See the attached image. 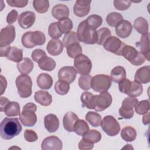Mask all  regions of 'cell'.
<instances>
[{"label": "cell", "mask_w": 150, "mask_h": 150, "mask_svg": "<svg viewBox=\"0 0 150 150\" xmlns=\"http://www.w3.org/2000/svg\"><path fill=\"white\" fill-rule=\"evenodd\" d=\"M22 131V126L16 118L5 117L0 124L1 137L6 140L18 135Z\"/></svg>", "instance_id": "6da1fadb"}, {"label": "cell", "mask_w": 150, "mask_h": 150, "mask_svg": "<svg viewBox=\"0 0 150 150\" xmlns=\"http://www.w3.org/2000/svg\"><path fill=\"white\" fill-rule=\"evenodd\" d=\"M77 35L79 40L88 45H93L97 43V31L90 28L86 23V20L81 22L77 28Z\"/></svg>", "instance_id": "7a4b0ae2"}, {"label": "cell", "mask_w": 150, "mask_h": 150, "mask_svg": "<svg viewBox=\"0 0 150 150\" xmlns=\"http://www.w3.org/2000/svg\"><path fill=\"white\" fill-rule=\"evenodd\" d=\"M22 45L28 49H31L35 46H40L46 42L45 34L39 30L29 31L25 32L22 36Z\"/></svg>", "instance_id": "3957f363"}, {"label": "cell", "mask_w": 150, "mask_h": 150, "mask_svg": "<svg viewBox=\"0 0 150 150\" xmlns=\"http://www.w3.org/2000/svg\"><path fill=\"white\" fill-rule=\"evenodd\" d=\"M37 106L33 103H28L25 104L22 111L19 115V120L23 125L25 127H32L37 121V116L35 112Z\"/></svg>", "instance_id": "277c9868"}, {"label": "cell", "mask_w": 150, "mask_h": 150, "mask_svg": "<svg viewBox=\"0 0 150 150\" xmlns=\"http://www.w3.org/2000/svg\"><path fill=\"white\" fill-rule=\"evenodd\" d=\"M15 84L21 97L25 98L31 96L32 81L30 76L27 74L19 75L16 79Z\"/></svg>", "instance_id": "5b68a950"}, {"label": "cell", "mask_w": 150, "mask_h": 150, "mask_svg": "<svg viewBox=\"0 0 150 150\" xmlns=\"http://www.w3.org/2000/svg\"><path fill=\"white\" fill-rule=\"evenodd\" d=\"M121 56H124L125 59L134 66L142 64L146 59L144 55L141 52L138 51L135 47L129 45H125L124 47Z\"/></svg>", "instance_id": "8992f818"}, {"label": "cell", "mask_w": 150, "mask_h": 150, "mask_svg": "<svg viewBox=\"0 0 150 150\" xmlns=\"http://www.w3.org/2000/svg\"><path fill=\"white\" fill-rule=\"evenodd\" d=\"M111 86V80L108 75L97 74L91 79V87L96 92H105Z\"/></svg>", "instance_id": "52a82bcc"}, {"label": "cell", "mask_w": 150, "mask_h": 150, "mask_svg": "<svg viewBox=\"0 0 150 150\" xmlns=\"http://www.w3.org/2000/svg\"><path fill=\"white\" fill-rule=\"evenodd\" d=\"M101 128L108 136L114 137L120 131V125L117 120L112 115H106L102 120Z\"/></svg>", "instance_id": "ba28073f"}, {"label": "cell", "mask_w": 150, "mask_h": 150, "mask_svg": "<svg viewBox=\"0 0 150 150\" xmlns=\"http://www.w3.org/2000/svg\"><path fill=\"white\" fill-rule=\"evenodd\" d=\"M137 98L133 97H128L125 98L122 101L121 108L119 109L120 115L125 119L131 118L134 114V108L138 103Z\"/></svg>", "instance_id": "9c48e42d"}, {"label": "cell", "mask_w": 150, "mask_h": 150, "mask_svg": "<svg viewBox=\"0 0 150 150\" xmlns=\"http://www.w3.org/2000/svg\"><path fill=\"white\" fill-rule=\"evenodd\" d=\"M74 66L78 73L81 75H86L89 74L91 71L92 63L87 56L81 54L74 58Z\"/></svg>", "instance_id": "30bf717a"}, {"label": "cell", "mask_w": 150, "mask_h": 150, "mask_svg": "<svg viewBox=\"0 0 150 150\" xmlns=\"http://www.w3.org/2000/svg\"><path fill=\"white\" fill-rule=\"evenodd\" d=\"M126 45L116 36H110L104 43V48L112 53L121 56L122 50Z\"/></svg>", "instance_id": "8fae6325"}, {"label": "cell", "mask_w": 150, "mask_h": 150, "mask_svg": "<svg viewBox=\"0 0 150 150\" xmlns=\"http://www.w3.org/2000/svg\"><path fill=\"white\" fill-rule=\"evenodd\" d=\"M112 97L107 92L100 93L99 95H95L94 109L97 111H102L107 108L112 103Z\"/></svg>", "instance_id": "7c38bea8"}, {"label": "cell", "mask_w": 150, "mask_h": 150, "mask_svg": "<svg viewBox=\"0 0 150 150\" xmlns=\"http://www.w3.org/2000/svg\"><path fill=\"white\" fill-rule=\"evenodd\" d=\"M15 28L12 25H8L0 32V47L9 46L15 39Z\"/></svg>", "instance_id": "4fadbf2b"}, {"label": "cell", "mask_w": 150, "mask_h": 150, "mask_svg": "<svg viewBox=\"0 0 150 150\" xmlns=\"http://www.w3.org/2000/svg\"><path fill=\"white\" fill-rule=\"evenodd\" d=\"M62 147L63 143L62 141L54 135L45 138L41 144L42 150H61Z\"/></svg>", "instance_id": "5bb4252c"}, {"label": "cell", "mask_w": 150, "mask_h": 150, "mask_svg": "<svg viewBox=\"0 0 150 150\" xmlns=\"http://www.w3.org/2000/svg\"><path fill=\"white\" fill-rule=\"evenodd\" d=\"M77 73V70L74 67L64 66L59 69L58 78L60 80H63L70 84L75 80Z\"/></svg>", "instance_id": "9a60e30c"}, {"label": "cell", "mask_w": 150, "mask_h": 150, "mask_svg": "<svg viewBox=\"0 0 150 150\" xmlns=\"http://www.w3.org/2000/svg\"><path fill=\"white\" fill-rule=\"evenodd\" d=\"M36 19L35 13L32 11H25L22 12L18 19L19 25L24 29L30 28Z\"/></svg>", "instance_id": "2e32d148"}, {"label": "cell", "mask_w": 150, "mask_h": 150, "mask_svg": "<svg viewBox=\"0 0 150 150\" xmlns=\"http://www.w3.org/2000/svg\"><path fill=\"white\" fill-rule=\"evenodd\" d=\"M91 1L77 0L73 6L74 13L79 17L86 16L90 11V4Z\"/></svg>", "instance_id": "e0dca14e"}, {"label": "cell", "mask_w": 150, "mask_h": 150, "mask_svg": "<svg viewBox=\"0 0 150 150\" xmlns=\"http://www.w3.org/2000/svg\"><path fill=\"white\" fill-rule=\"evenodd\" d=\"M132 30V26L131 23L127 20H122L115 26L116 35L122 39L127 38L129 36Z\"/></svg>", "instance_id": "ac0fdd59"}, {"label": "cell", "mask_w": 150, "mask_h": 150, "mask_svg": "<svg viewBox=\"0 0 150 150\" xmlns=\"http://www.w3.org/2000/svg\"><path fill=\"white\" fill-rule=\"evenodd\" d=\"M134 81L141 84H146L150 81V66H145L138 69L134 76Z\"/></svg>", "instance_id": "d6986e66"}, {"label": "cell", "mask_w": 150, "mask_h": 150, "mask_svg": "<svg viewBox=\"0 0 150 150\" xmlns=\"http://www.w3.org/2000/svg\"><path fill=\"white\" fill-rule=\"evenodd\" d=\"M44 125L49 132H54L59 128V121L56 115L49 114L44 117Z\"/></svg>", "instance_id": "ffe728a7"}, {"label": "cell", "mask_w": 150, "mask_h": 150, "mask_svg": "<svg viewBox=\"0 0 150 150\" xmlns=\"http://www.w3.org/2000/svg\"><path fill=\"white\" fill-rule=\"evenodd\" d=\"M64 45L59 39H51L47 43L46 49L47 52L52 56H57L63 52Z\"/></svg>", "instance_id": "44dd1931"}, {"label": "cell", "mask_w": 150, "mask_h": 150, "mask_svg": "<svg viewBox=\"0 0 150 150\" xmlns=\"http://www.w3.org/2000/svg\"><path fill=\"white\" fill-rule=\"evenodd\" d=\"M78 120L79 117L75 113L71 111L67 112L63 118L64 128L68 132H73L74 125Z\"/></svg>", "instance_id": "7402d4cb"}, {"label": "cell", "mask_w": 150, "mask_h": 150, "mask_svg": "<svg viewBox=\"0 0 150 150\" xmlns=\"http://www.w3.org/2000/svg\"><path fill=\"white\" fill-rule=\"evenodd\" d=\"M35 100L43 106H48L52 102V97L46 91L39 90L35 92L34 95Z\"/></svg>", "instance_id": "603a6c76"}, {"label": "cell", "mask_w": 150, "mask_h": 150, "mask_svg": "<svg viewBox=\"0 0 150 150\" xmlns=\"http://www.w3.org/2000/svg\"><path fill=\"white\" fill-rule=\"evenodd\" d=\"M69 13V8L64 4H57L54 6L52 10L53 16L57 20L68 18Z\"/></svg>", "instance_id": "cb8c5ba5"}, {"label": "cell", "mask_w": 150, "mask_h": 150, "mask_svg": "<svg viewBox=\"0 0 150 150\" xmlns=\"http://www.w3.org/2000/svg\"><path fill=\"white\" fill-rule=\"evenodd\" d=\"M36 83L38 86L43 90H48L50 88L53 84L52 77L47 73H40L37 77Z\"/></svg>", "instance_id": "d4e9b609"}, {"label": "cell", "mask_w": 150, "mask_h": 150, "mask_svg": "<svg viewBox=\"0 0 150 150\" xmlns=\"http://www.w3.org/2000/svg\"><path fill=\"white\" fill-rule=\"evenodd\" d=\"M17 69L22 74H28L33 70L34 64L32 60L28 57H24L19 63H17Z\"/></svg>", "instance_id": "484cf974"}, {"label": "cell", "mask_w": 150, "mask_h": 150, "mask_svg": "<svg viewBox=\"0 0 150 150\" xmlns=\"http://www.w3.org/2000/svg\"><path fill=\"white\" fill-rule=\"evenodd\" d=\"M138 45H139L141 52L144 55L145 59L149 61V33L148 32L145 35L141 36Z\"/></svg>", "instance_id": "4316f807"}, {"label": "cell", "mask_w": 150, "mask_h": 150, "mask_svg": "<svg viewBox=\"0 0 150 150\" xmlns=\"http://www.w3.org/2000/svg\"><path fill=\"white\" fill-rule=\"evenodd\" d=\"M134 27L139 33L142 35H145L148 32V23L143 17H138L134 21Z\"/></svg>", "instance_id": "83f0119b"}, {"label": "cell", "mask_w": 150, "mask_h": 150, "mask_svg": "<svg viewBox=\"0 0 150 150\" xmlns=\"http://www.w3.org/2000/svg\"><path fill=\"white\" fill-rule=\"evenodd\" d=\"M125 77L126 71L123 67L118 66L112 69L110 74V79L111 81L115 83H119Z\"/></svg>", "instance_id": "f1b7e54d"}, {"label": "cell", "mask_w": 150, "mask_h": 150, "mask_svg": "<svg viewBox=\"0 0 150 150\" xmlns=\"http://www.w3.org/2000/svg\"><path fill=\"white\" fill-rule=\"evenodd\" d=\"M38 66L42 70L50 71L54 69L56 67V62L54 59L46 56L42 57L39 61Z\"/></svg>", "instance_id": "f546056e"}, {"label": "cell", "mask_w": 150, "mask_h": 150, "mask_svg": "<svg viewBox=\"0 0 150 150\" xmlns=\"http://www.w3.org/2000/svg\"><path fill=\"white\" fill-rule=\"evenodd\" d=\"M4 112L8 117H15L19 115L20 105L16 101H10L5 107Z\"/></svg>", "instance_id": "4dcf8cb0"}, {"label": "cell", "mask_w": 150, "mask_h": 150, "mask_svg": "<svg viewBox=\"0 0 150 150\" xmlns=\"http://www.w3.org/2000/svg\"><path fill=\"white\" fill-rule=\"evenodd\" d=\"M80 100L83 105L88 109H94L95 103V95L91 93L85 91L82 93L80 96Z\"/></svg>", "instance_id": "1f68e13d"}, {"label": "cell", "mask_w": 150, "mask_h": 150, "mask_svg": "<svg viewBox=\"0 0 150 150\" xmlns=\"http://www.w3.org/2000/svg\"><path fill=\"white\" fill-rule=\"evenodd\" d=\"M121 137L122 139L127 142H132L134 141L137 137V131L133 127L127 126L122 129Z\"/></svg>", "instance_id": "d6a6232c"}, {"label": "cell", "mask_w": 150, "mask_h": 150, "mask_svg": "<svg viewBox=\"0 0 150 150\" xmlns=\"http://www.w3.org/2000/svg\"><path fill=\"white\" fill-rule=\"evenodd\" d=\"M6 57L11 61L19 63L23 59V50L21 49H19L14 46H11L9 51Z\"/></svg>", "instance_id": "836d02e7"}, {"label": "cell", "mask_w": 150, "mask_h": 150, "mask_svg": "<svg viewBox=\"0 0 150 150\" xmlns=\"http://www.w3.org/2000/svg\"><path fill=\"white\" fill-rule=\"evenodd\" d=\"M83 139L91 144H95L98 142L101 138V133L95 129L89 130L83 136Z\"/></svg>", "instance_id": "e575fe53"}, {"label": "cell", "mask_w": 150, "mask_h": 150, "mask_svg": "<svg viewBox=\"0 0 150 150\" xmlns=\"http://www.w3.org/2000/svg\"><path fill=\"white\" fill-rule=\"evenodd\" d=\"M85 118L91 126L94 127L100 126L102 121L101 116L98 113L93 111L88 112L86 115Z\"/></svg>", "instance_id": "d590c367"}, {"label": "cell", "mask_w": 150, "mask_h": 150, "mask_svg": "<svg viewBox=\"0 0 150 150\" xmlns=\"http://www.w3.org/2000/svg\"><path fill=\"white\" fill-rule=\"evenodd\" d=\"M89 130L90 128L88 124L83 120L79 119L75 123L73 128V132L80 136H83Z\"/></svg>", "instance_id": "8d00e7d4"}, {"label": "cell", "mask_w": 150, "mask_h": 150, "mask_svg": "<svg viewBox=\"0 0 150 150\" xmlns=\"http://www.w3.org/2000/svg\"><path fill=\"white\" fill-rule=\"evenodd\" d=\"M143 91V87L142 84L135 81H131L129 89L126 94L129 97H138L139 96Z\"/></svg>", "instance_id": "74e56055"}, {"label": "cell", "mask_w": 150, "mask_h": 150, "mask_svg": "<svg viewBox=\"0 0 150 150\" xmlns=\"http://www.w3.org/2000/svg\"><path fill=\"white\" fill-rule=\"evenodd\" d=\"M57 23L59 29L62 34H66L70 32L73 26L72 21L69 18H66L59 20Z\"/></svg>", "instance_id": "f35d334b"}, {"label": "cell", "mask_w": 150, "mask_h": 150, "mask_svg": "<svg viewBox=\"0 0 150 150\" xmlns=\"http://www.w3.org/2000/svg\"><path fill=\"white\" fill-rule=\"evenodd\" d=\"M122 20L123 16L122 15L116 12H111L106 16L107 23L108 25L112 27H115Z\"/></svg>", "instance_id": "ab89813d"}, {"label": "cell", "mask_w": 150, "mask_h": 150, "mask_svg": "<svg viewBox=\"0 0 150 150\" xmlns=\"http://www.w3.org/2000/svg\"><path fill=\"white\" fill-rule=\"evenodd\" d=\"M97 44L98 45H103L105 42L111 36V33L107 28H102L97 30Z\"/></svg>", "instance_id": "60d3db41"}, {"label": "cell", "mask_w": 150, "mask_h": 150, "mask_svg": "<svg viewBox=\"0 0 150 150\" xmlns=\"http://www.w3.org/2000/svg\"><path fill=\"white\" fill-rule=\"evenodd\" d=\"M33 6L36 12L43 13L48 11L49 2L48 0H34L33 1Z\"/></svg>", "instance_id": "b9f144b4"}, {"label": "cell", "mask_w": 150, "mask_h": 150, "mask_svg": "<svg viewBox=\"0 0 150 150\" xmlns=\"http://www.w3.org/2000/svg\"><path fill=\"white\" fill-rule=\"evenodd\" d=\"M87 24L92 29L96 30L103 22L102 18L98 15H91L88 16L86 20Z\"/></svg>", "instance_id": "7bdbcfd3"}, {"label": "cell", "mask_w": 150, "mask_h": 150, "mask_svg": "<svg viewBox=\"0 0 150 150\" xmlns=\"http://www.w3.org/2000/svg\"><path fill=\"white\" fill-rule=\"evenodd\" d=\"M79 42L80 41L79 40L77 33L74 31H70V32L65 34L62 42L63 45L66 47H67L72 44L79 43Z\"/></svg>", "instance_id": "ee69618b"}, {"label": "cell", "mask_w": 150, "mask_h": 150, "mask_svg": "<svg viewBox=\"0 0 150 150\" xmlns=\"http://www.w3.org/2000/svg\"><path fill=\"white\" fill-rule=\"evenodd\" d=\"M69 89V84L63 80H58L54 85V90L59 95H66L68 93Z\"/></svg>", "instance_id": "f6af8a7d"}, {"label": "cell", "mask_w": 150, "mask_h": 150, "mask_svg": "<svg viewBox=\"0 0 150 150\" xmlns=\"http://www.w3.org/2000/svg\"><path fill=\"white\" fill-rule=\"evenodd\" d=\"M66 51L68 56L73 59H74L77 56L82 54V48L79 43L72 44L66 47Z\"/></svg>", "instance_id": "bcb514c9"}, {"label": "cell", "mask_w": 150, "mask_h": 150, "mask_svg": "<svg viewBox=\"0 0 150 150\" xmlns=\"http://www.w3.org/2000/svg\"><path fill=\"white\" fill-rule=\"evenodd\" d=\"M92 77L89 74L81 75L79 78V86L83 90H88L91 88V81Z\"/></svg>", "instance_id": "7dc6e473"}, {"label": "cell", "mask_w": 150, "mask_h": 150, "mask_svg": "<svg viewBox=\"0 0 150 150\" xmlns=\"http://www.w3.org/2000/svg\"><path fill=\"white\" fill-rule=\"evenodd\" d=\"M149 101L148 100H142L138 102L135 107V112L139 115H143L149 110Z\"/></svg>", "instance_id": "c3c4849f"}, {"label": "cell", "mask_w": 150, "mask_h": 150, "mask_svg": "<svg viewBox=\"0 0 150 150\" xmlns=\"http://www.w3.org/2000/svg\"><path fill=\"white\" fill-rule=\"evenodd\" d=\"M49 35L53 39H58L62 35V33L60 31L57 22H53L50 23L48 28Z\"/></svg>", "instance_id": "681fc988"}, {"label": "cell", "mask_w": 150, "mask_h": 150, "mask_svg": "<svg viewBox=\"0 0 150 150\" xmlns=\"http://www.w3.org/2000/svg\"><path fill=\"white\" fill-rule=\"evenodd\" d=\"M114 7L120 11H124L128 9L130 6L131 2L130 1H120L114 0L113 2Z\"/></svg>", "instance_id": "f907efd6"}, {"label": "cell", "mask_w": 150, "mask_h": 150, "mask_svg": "<svg viewBox=\"0 0 150 150\" xmlns=\"http://www.w3.org/2000/svg\"><path fill=\"white\" fill-rule=\"evenodd\" d=\"M24 138L26 141L33 142L38 139V137L33 130L26 129L24 132Z\"/></svg>", "instance_id": "816d5d0a"}, {"label": "cell", "mask_w": 150, "mask_h": 150, "mask_svg": "<svg viewBox=\"0 0 150 150\" xmlns=\"http://www.w3.org/2000/svg\"><path fill=\"white\" fill-rule=\"evenodd\" d=\"M45 56H46V53L44 50L40 49H36L34 50L31 54L32 60L36 63H38L39 61Z\"/></svg>", "instance_id": "f5cc1de1"}, {"label": "cell", "mask_w": 150, "mask_h": 150, "mask_svg": "<svg viewBox=\"0 0 150 150\" xmlns=\"http://www.w3.org/2000/svg\"><path fill=\"white\" fill-rule=\"evenodd\" d=\"M130 84H131V81L129 79L126 78L120 81L118 83V88L120 92L126 94L129 89Z\"/></svg>", "instance_id": "db71d44e"}, {"label": "cell", "mask_w": 150, "mask_h": 150, "mask_svg": "<svg viewBox=\"0 0 150 150\" xmlns=\"http://www.w3.org/2000/svg\"><path fill=\"white\" fill-rule=\"evenodd\" d=\"M6 2L10 6L16 8H23L28 3L27 0H7Z\"/></svg>", "instance_id": "11a10c76"}, {"label": "cell", "mask_w": 150, "mask_h": 150, "mask_svg": "<svg viewBox=\"0 0 150 150\" xmlns=\"http://www.w3.org/2000/svg\"><path fill=\"white\" fill-rule=\"evenodd\" d=\"M18 12L15 9H12L11 12H9V13L6 16V22L9 24H12L15 22L16 19H18Z\"/></svg>", "instance_id": "9f6ffc18"}, {"label": "cell", "mask_w": 150, "mask_h": 150, "mask_svg": "<svg viewBox=\"0 0 150 150\" xmlns=\"http://www.w3.org/2000/svg\"><path fill=\"white\" fill-rule=\"evenodd\" d=\"M94 147V144L89 143L83 139L79 142L78 148L80 150H90Z\"/></svg>", "instance_id": "6f0895ef"}, {"label": "cell", "mask_w": 150, "mask_h": 150, "mask_svg": "<svg viewBox=\"0 0 150 150\" xmlns=\"http://www.w3.org/2000/svg\"><path fill=\"white\" fill-rule=\"evenodd\" d=\"M10 102V101L5 97H1L0 98V111H4L6 105Z\"/></svg>", "instance_id": "680465c9"}, {"label": "cell", "mask_w": 150, "mask_h": 150, "mask_svg": "<svg viewBox=\"0 0 150 150\" xmlns=\"http://www.w3.org/2000/svg\"><path fill=\"white\" fill-rule=\"evenodd\" d=\"M1 95L3 94L7 86V81L6 79L2 76L1 75Z\"/></svg>", "instance_id": "91938a15"}, {"label": "cell", "mask_w": 150, "mask_h": 150, "mask_svg": "<svg viewBox=\"0 0 150 150\" xmlns=\"http://www.w3.org/2000/svg\"><path fill=\"white\" fill-rule=\"evenodd\" d=\"M11 48V46H6L5 47H0V52H1V57H6L8 55V53L9 51V49Z\"/></svg>", "instance_id": "94428289"}, {"label": "cell", "mask_w": 150, "mask_h": 150, "mask_svg": "<svg viewBox=\"0 0 150 150\" xmlns=\"http://www.w3.org/2000/svg\"><path fill=\"white\" fill-rule=\"evenodd\" d=\"M142 122L144 125H148L150 122V117H149V112L148 111L144 114L142 117Z\"/></svg>", "instance_id": "6125c7cd"}]
</instances>
